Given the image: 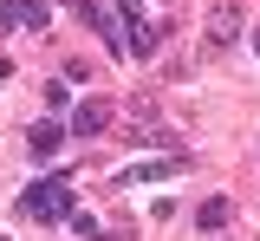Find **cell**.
I'll use <instances>...</instances> for the list:
<instances>
[{
	"instance_id": "obj_9",
	"label": "cell",
	"mask_w": 260,
	"mask_h": 241,
	"mask_svg": "<svg viewBox=\"0 0 260 241\" xmlns=\"http://www.w3.org/2000/svg\"><path fill=\"white\" fill-rule=\"evenodd\" d=\"M72 228H78V235H85V241H111V235H117V228H104L98 215H72Z\"/></svg>"
},
{
	"instance_id": "obj_5",
	"label": "cell",
	"mask_w": 260,
	"mask_h": 241,
	"mask_svg": "<svg viewBox=\"0 0 260 241\" xmlns=\"http://www.w3.org/2000/svg\"><path fill=\"white\" fill-rule=\"evenodd\" d=\"M241 39V0H215L208 7V46H234Z\"/></svg>"
},
{
	"instance_id": "obj_1",
	"label": "cell",
	"mask_w": 260,
	"mask_h": 241,
	"mask_svg": "<svg viewBox=\"0 0 260 241\" xmlns=\"http://www.w3.org/2000/svg\"><path fill=\"white\" fill-rule=\"evenodd\" d=\"M20 208H26V222H72L78 208H72V183L65 176H39L26 196H20Z\"/></svg>"
},
{
	"instance_id": "obj_7",
	"label": "cell",
	"mask_w": 260,
	"mask_h": 241,
	"mask_svg": "<svg viewBox=\"0 0 260 241\" xmlns=\"http://www.w3.org/2000/svg\"><path fill=\"white\" fill-rule=\"evenodd\" d=\"M59 143H65V124H59V117H46V124H32V131H26V150L39 157V163H52Z\"/></svg>"
},
{
	"instance_id": "obj_6",
	"label": "cell",
	"mask_w": 260,
	"mask_h": 241,
	"mask_svg": "<svg viewBox=\"0 0 260 241\" xmlns=\"http://www.w3.org/2000/svg\"><path fill=\"white\" fill-rule=\"evenodd\" d=\"M104 124H111V104L104 98H85L72 111V137H104Z\"/></svg>"
},
{
	"instance_id": "obj_2",
	"label": "cell",
	"mask_w": 260,
	"mask_h": 241,
	"mask_svg": "<svg viewBox=\"0 0 260 241\" xmlns=\"http://www.w3.org/2000/svg\"><path fill=\"white\" fill-rule=\"evenodd\" d=\"M117 26H124V46H130V59H156V26H150L143 0H117Z\"/></svg>"
},
{
	"instance_id": "obj_10",
	"label": "cell",
	"mask_w": 260,
	"mask_h": 241,
	"mask_svg": "<svg viewBox=\"0 0 260 241\" xmlns=\"http://www.w3.org/2000/svg\"><path fill=\"white\" fill-rule=\"evenodd\" d=\"M0 78H13V66H7V59H0Z\"/></svg>"
},
{
	"instance_id": "obj_11",
	"label": "cell",
	"mask_w": 260,
	"mask_h": 241,
	"mask_svg": "<svg viewBox=\"0 0 260 241\" xmlns=\"http://www.w3.org/2000/svg\"><path fill=\"white\" fill-rule=\"evenodd\" d=\"M247 39H254V52H260V33H247Z\"/></svg>"
},
{
	"instance_id": "obj_4",
	"label": "cell",
	"mask_w": 260,
	"mask_h": 241,
	"mask_svg": "<svg viewBox=\"0 0 260 241\" xmlns=\"http://www.w3.org/2000/svg\"><path fill=\"white\" fill-rule=\"evenodd\" d=\"M182 170H189V157H150V163L117 170V189H130V183H162V176H182Z\"/></svg>"
},
{
	"instance_id": "obj_12",
	"label": "cell",
	"mask_w": 260,
	"mask_h": 241,
	"mask_svg": "<svg viewBox=\"0 0 260 241\" xmlns=\"http://www.w3.org/2000/svg\"><path fill=\"white\" fill-rule=\"evenodd\" d=\"M0 241H7V235H0Z\"/></svg>"
},
{
	"instance_id": "obj_8",
	"label": "cell",
	"mask_w": 260,
	"mask_h": 241,
	"mask_svg": "<svg viewBox=\"0 0 260 241\" xmlns=\"http://www.w3.org/2000/svg\"><path fill=\"white\" fill-rule=\"evenodd\" d=\"M195 222H202V228H228V202H221V196H208V202H202V215H195Z\"/></svg>"
},
{
	"instance_id": "obj_3",
	"label": "cell",
	"mask_w": 260,
	"mask_h": 241,
	"mask_svg": "<svg viewBox=\"0 0 260 241\" xmlns=\"http://www.w3.org/2000/svg\"><path fill=\"white\" fill-rule=\"evenodd\" d=\"M52 26V0H0V33H39Z\"/></svg>"
}]
</instances>
